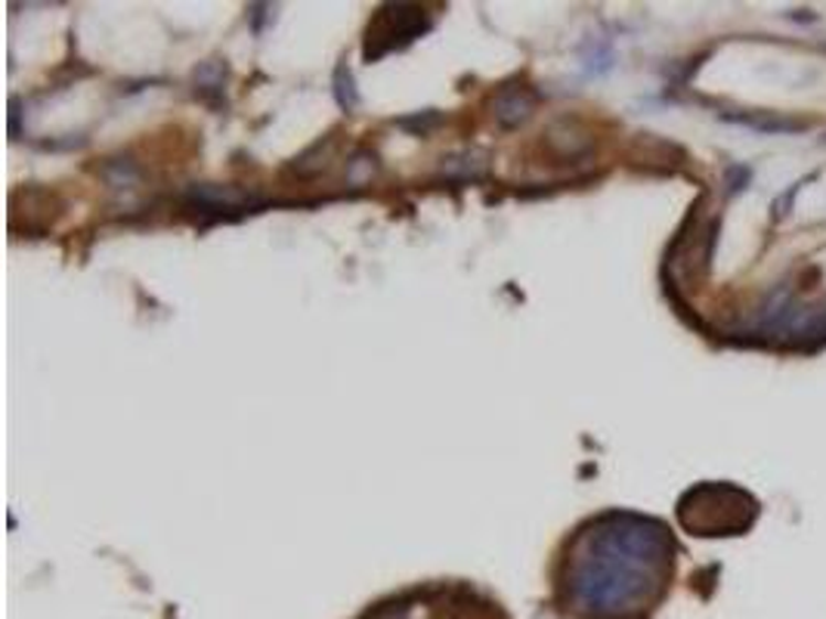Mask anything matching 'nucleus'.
Wrapping results in <instances>:
<instances>
[{"label":"nucleus","instance_id":"obj_3","mask_svg":"<svg viewBox=\"0 0 826 619\" xmlns=\"http://www.w3.org/2000/svg\"><path fill=\"white\" fill-rule=\"evenodd\" d=\"M786 329H790L795 338H808L811 344H820V341H826V303H820V307L808 310L805 317L795 319V322H790Z\"/></svg>","mask_w":826,"mask_h":619},{"label":"nucleus","instance_id":"obj_1","mask_svg":"<svg viewBox=\"0 0 826 619\" xmlns=\"http://www.w3.org/2000/svg\"><path fill=\"white\" fill-rule=\"evenodd\" d=\"M672 557L666 530L632 514L607 517L586 536L570 573L576 610L591 617H622L651 601Z\"/></svg>","mask_w":826,"mask_h":619},{"label":"nucleus","instance_id":"obj_2","mask_svg":"<svg viewBox=\"0 0 826 619\" xmlns=\"http://www.w3.org/2000/svg\"><path fill=\"white\" fill-rule=\"evenodd\" d=\"M682 524L697 536H737L755 517V499L733 487H697L682 499Z\"/></svg>","mask_w":826,"mask_h":619}]
</instances>
